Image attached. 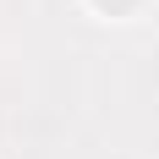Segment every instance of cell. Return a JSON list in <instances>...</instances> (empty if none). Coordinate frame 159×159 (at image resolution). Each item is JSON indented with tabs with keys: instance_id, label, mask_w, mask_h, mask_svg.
I'll return each instance as SVG.
<instances>
[{
	"instance_id": "6da1fadb",
	"label": "cell",
	"mask_w": 159,
	"mask_h": 159,
	"mask_svg": "<svg viewBox=\"0 0 159 159\" xmlns=\"http://www.w3.org/2000/svg\"><path fill=\"white\" fill-rule=\"evenodd\" d=\"M99 11H110V16H121V11H132V6H137V0H93Z\"/></svg>"
}]
</instances>
